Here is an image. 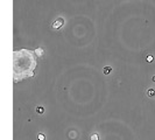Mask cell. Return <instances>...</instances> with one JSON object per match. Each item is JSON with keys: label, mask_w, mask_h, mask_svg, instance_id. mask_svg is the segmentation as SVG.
<instances>
[{"label": "cell", "mask_w": 155, "mask_h": 140, "mask_svg": "<svg viewBox=\"0 0 155 140\" xmlns=\"http://www.w3.org/2000/svg\"><path fill=\"white\" fill-rule=\"evenodd\" d=\"M103 71H104V74H105V75H109L110 72L112 71V68H111V67H105V68L103 69Z\"/></svg>", "instance_id": "3957f363"}, {"label": "cell", "mask_w": 155, "mask_h": 140, "mask_svg": "<svg viewBox=\"0 0 155 140\" xmlns=\"http://www.w3.org/2000/svg\"><path fill=\"white\" fill-rule=\"evenodd\" d=\"M42 53H43V52H42V49H41V48H39V49H36V54L42 55Z\"/></svg>", "instance_id": "52a82bcc"}, {"label": "cell", "mask_w": 155, "mask_h": 140, "mask_svg": "<svg viewBox=\"0 0 155 140\" xmlns=\"http://www.w3.org/2000/svg\"><path fill=\"white\" fill-rule=\"evenodd\" d=\"M90 140H99V135H98L97 133H92V134H91V138H90Z\"/></svg>", "instance_id": "277c9868"}, {"label": "cell", "mask_w": 155, "mask_h": 140, "mask_svg": "<svg viewBox=\"0 0 155 140\" xmlns=\"http://www.w3.org/2000/svg\"><path fill=\"white\" fill-rule=\"evenodd\" d=\"M63 23H64V19H62V18H60V19H57V20H55V21H54V23H53V28H55V29H57V28L62 27Z\"/></svg>", "instance_id": "6da1fadb"}, {"label": "cell", "mask_w": 155, "mask_h": 140, "mask_svg": "<svg viewBox=\"0 0 155 140\" xmlns=\"http://www.w3.org/2000/svg\"><path fill=\"white\" fill-rule=\"evenodd\" d=\"M36 112H38V113H43V112H45V108H43V106H38V108H36Z\"/></svg>", "instance_id": "5b68a950"}, {"label": "cell", "mask_w": 155, "mask_h": 140, "mask_svg": "<svg viewBox=\"0 0 155 140\" xmlns=\"http://www.w3.org/2000/svg\"><path fill=\"white\" fill-rule=\"evenodd\" d=\"M153 81H154V82H155V76H154V77H153Z\"/></svg>", "instance_id": "9c48e42d"}, {"label": "cell", "mask_w": 155, "mask_h": 140, "mask_svg": "<svg viewBox=\"0 0 155 140\" xmlns=\"http://www.w3.org/2000/svg\"><path fill=\"white\" fill-rule=\"evenodd\" d=\"M38 139L39 140H46V135L43 133H39L38 134Z\"/></svg>", "instance_id": "8992f818"}, {"label": "cell", "mask_w": 155, "mask_h": 140, "mask_svg": "<svg viewBox=\"0 0 155 140\" xmlns=\"http://www.w3.org/2000/svg\"><path fill=\"white\" fill-rule=\"evenodd\" d=\"M147 62H153V56H147Z\"/></svg>", "instance_id": "ba28073f"}, {"label": "cell", "mask_w": 155, "mask_h": 140, "mask_svg": "<svg viewBox=\"0 0 155 140\" xmlns=\"http://www.w3.org/2000/svg\"><path fill=\"white\" fill-rule=\"evenodd\" d=\"M147 96H148V97H154V96H155V90H154V89H148V90H147Z\"/></svg>", "instance_id": "7a4b0ae2"}]
</instances>
